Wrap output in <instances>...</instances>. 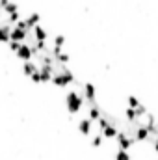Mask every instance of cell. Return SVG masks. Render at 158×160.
I'll return each instance as SVG.
<instances>
[{
    "instance_id": "14",
    "label": "cell",
    "mask_w": 158,
    "mask_h": 160,
    "mask_svg": "<svg viewBox=\"0 0 158 160\" xmlns=\"http://www.w3.org/2000/svg\"><path fill=\"white\" fill-rule=\"evenodd\" d=\"M30 78H32V82H34V84H41V82H43V78H41V73H39V71H37V73H34V75H32Z\"/></svg>"
},
{
    "instance_id": "2",
    "label": "cell",
    "mask_w": 158,
    "mask_h": 160,
    "mask_svg": "<svg viewBox=\"0 0 158 160\" xmlns=\"http://www.w3.org/2000/svg\"><path fill=\"white\" fill-rule=\"evenodd\" d=\"M73 82H75V77H73V73H69V71L54 73V78H52V84H54L56 88H67V86L73 84Z\"/></svg>"
},
{
    "instance_id": "11",
    "label": "cell",
    "mask_w": 158,
    "mask_h": 160,
    "mask_svg": "<svg viewBox=\"0 0 158 160\" xmlns=\"http://www.w3.org/2000/svg\"><path fill=\"white\" fill-rule=\"evenodd\" d=\"M102 140H104L102 132H97V136H93V140H91V147H101L102 145Z\"/></svg>"
},
{
    "instance_id": "15",
    "label": "cell",
    "mask_w": 158,
    "mask_h": 160,
    "mask_svg": "<svg viewBox=\"0 0 158 160\" xmlns=\"http://www.w3.org/2000/svg\"><path fill=\"white\" fill-rule=\"evenodd\" d=\"M155 151H156V153H158V140H156V142H155Z\"/></svg>"
},
{
    "instance_id": "10",
    "label": "cell",
    "mask_w": 158,
    "mask_h": 160,
    "mask_svg": "<svg viewBox=\"0 0 158 160\" xmlns=\"http://www.w3.org/2000/svg\"><path fill=\"white\" fill-rule=\"evenodd\" d=\"M87 118H89V119L95 123V121L101 119L102 116H101V110H99L97 106H89V108H87Z\"/></svg>"
},
{
    "instance_id": "9",
    "label": "cell",
    "mask_w": 158,
    "mask_h": 160,
    "mask_svg": "<svg viewBox=\"0 0 158 160\" xmlns=\"http://www.w3.org/2000/svg\"><path fill=\"white\" fill-rule=\"evenodd\" d=\"M117 134H119V130L114 127V125H108V127L102 130V136H104L106 140H116V138H117Z\"/></svg>"
},
{
    "instance_id": "13",
    "label": "cell",
    "mask_w": 158,
    "mask_h": 160,
    "mask_svg": "<svg viewBox=\"0 0 158 160\" xmlns=\"http://www.w3.org/2000/svg\"><path fill=\"white\" fill-rule=\"evenodd\" d=\"M116 160H130V153L125 151V149H117V153H116Z\"/></svg>"
},
{
    "instance_id": "12",
    "label": "cell",
    "mask_w": 158,
    "mask_h": 160,
    "mask_svg": "<svg viewBox=\"0 0 158 160\" xmlns=\"http://www.w3.org/2000/svg\"><path fill=\"white\" fill-rule=\"evenodd\" d=\"M126 101H128V108H134V110H136V108H140V106H141V102H140V99H138V97H132V95H130Z\"/></svg>"
},
{
    "instance_id": "3",
    "label": "cell",
    "mask_w": 158,
    "mask_h": 160,
    "mask_svg": "<svg viewBox=\"0 0 158 160\" xmlns=\"http://www.w3.org/2000/svg\"><path fill=\"white\" fill-rule=\"evenodd\" d=\"M34 47H30V45H26V43H22L21 47H19V50L15 52V56L19 58V60H22V62H30L32 60V56H34Z\"/></svg>"
},
{
    "instance_id": "4",
    "label": "cell",
    "mask_w": 158,
    "mask_h": 160,
    "mask_svg": "<svg viewBox=\"0 0 158 160\" xmlns=\"http://www.w3.org/2000/svg\"><path fill=\"white\" fill-rule=\"evenodd\" d=\"M116 142H117V149H125V151H128L132 145H134V138H130L128 134H125V132H119L117 138H116Z\"/></svg>"
},
{
    "instance_id": "7",
    "label": "cell",
    "mask_w": 158,
    "mask_h": 160,
    "mask_svg": "<svg viewBox=\"0 0 158 160\" xmlns=\"http://www.w3.org/2000/svg\"><path fill=\"white\" fill-rule=\"evenodd\" d=\"M84 97H86V102H95L97 93H95V86L93 84H84Z\"/></svg>"
},
{
    "instance_id": "5",
    "label": "cell",
    "mask_w": 158,
    "mask_h": 160,
    "mask_svg": "<svg viewBox=\"0 0 158 160\" xmlns=\"http://www.w3.org/2000/svg\"><path fill=\"white\" fill-rule=\"evenodd\" d=\"M151 134H153L151 128H147V127H138V128L134 130V140H136V142H147V140L151 138Z\"/></svg>"
},
{
    "instance_id": "8",
    "label": "cell",
    "mask_w": 158,
    "mask_h": 160,
    "mask_svg": "<svg viewBox=\"0 0 158 160\" xmlns=\"http://www.w3.org/2000/svg\"><path fill=\"white\" fill-rule=\"evenodd\" d=\"M37 71H39V67H37L32 60H30V62H24V65H22V73H24L26 77H32V75L37 73Z\"/></svg>"
},
{
    "instance_id": "6",
    "label": "cell",
    "mask_w": 158,
    "mask_h": 160,
    "mask_svg": "<svg viewBox=\"0 0 158 160\" xmlns=\"http://www.w3.org/2000/svg\"><path fill=\"white\" fill-rule=\"evenodd\" d=\"M91 128H93V121L89 118H82L78 121V132L84 134V136H89L91 134Z\"/></svg>"
},
{
    "instance_id": "1",
    "label": "cell",
    "mask_w": 158,
    "mask_h": 160,
    "mask_svg": "<svg viewBox=\"0 0 158 160\" xmlns=\"http://www.w3.org/2000/svg\"><path fill=\"white\" fill-rule=\"evenodd\" d=\"M84 102H86V97H82L78 91H69L67 97H65V106H67V112L71 116H77L80 110L84 108Z\"/></svg>"
}]
</instances>
